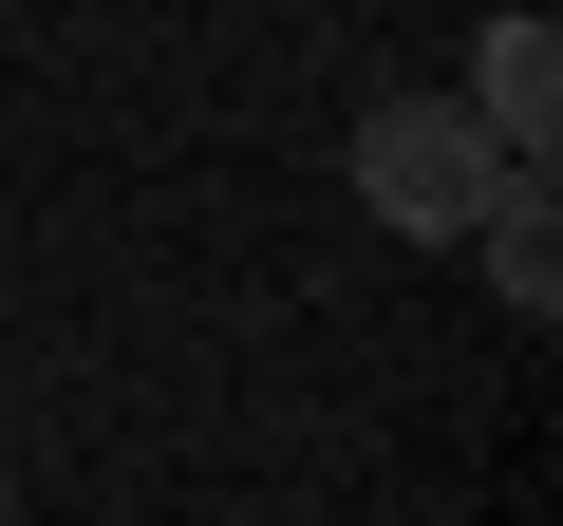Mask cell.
I'll return each instance as SVG.
<instances>
[{"label":"cell","instance_id":"6da1fadb","mask_svg":"<svg viewBox=\"0 0 563 526\" xmlns=\"http://www.w3.org/2000/svg\"><path fill=\"white\" fill-rule=\"evenodd\" d=\"M507 169H526V151H488L470 95H376V113H357V207H376L395 244H470Z\"/></svg>","mask_w":563,"mask_h":526},{"label":"cell","instance_id":"277c9868","mask_svg":"<svg viewBox=\"0 0 563 526\" xmlns=\"http://www.w3.org/2000/svg\"><path fill=\"white\" fill-rule=\"evenodd\" d=\"M0 526H20V507H0Z\"/></svg>","mask_w":563,"mask_h":526},{"label":"cell","instance_id":"3957f363","mask_svg":"<svg viewBox=\"0 0 563 526\" xmlns=\"http://www.w3.org/2000/svg\"><path fill=\"white\" fill-rule=\"evenodd\" d=\"M470 263H488V302H507V320H544V302H563V207H544V169H507V188H488Z\"/></svg>","mask_w":563,"mask_h":526},{"label":"cell","instance_id":"7a4b0ae2","mask_svg":"<svg viewBox=\"0 0 563 526\" xmlns=\"http://www.w3.org/2000/svg\"><path fill=\"white\" fill-rule=\"evenodd\" d=\"M470 113H488V151L544 169V132H563V39H544V20H488V39H470Z\"/></svg>","mask_w":563,"mask_h":526}]
</instances>
